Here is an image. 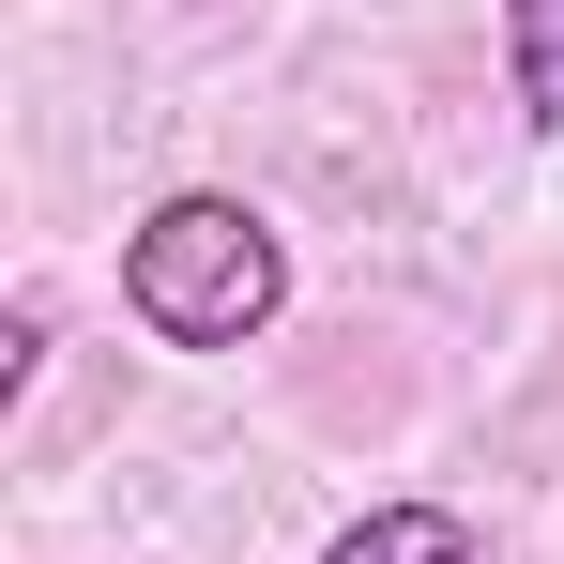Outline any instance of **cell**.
Returning <instances> with one entry per match:
<instances>
[{
	"label": "cell",
	"mask_w": 564,
	"mask_h": 564,
	"mask_svg": "<svg viewBox=\"0 0 564 564\" xmlns=\"http://www.w3.org/2000/svg\"><path fill=\"white\" fill-rule=\"evenodd\" d=\"M122 321L153 351H245L290 321V229L229 184H184L122 229Z\"/></svg>",
	"instance_id": "6da1fadb"
},
{
	"label": "cell",
	"mask_w": 564,
	"mask_h": 564,
	"mask_svg": "<svg viewBox=\"0 0 564 564\" xmlns=\"http://www.w3.org/2000/svg\"><path fill=\"white\" fill-rule=\"evenodd\" d=\"M321 564H488V534L458 503H367V519L321 534Z\"/></svg>",
	"instance_id": "7a4b0ae2"
},
{
	"label": "cell",
	"mask_w": 564,
	"mask_h": 564,
	"mask_svg": "<svg viewBox=\"0 0 564 564\" xmlns=\"http://www.w3.org/2000/svg\"><path fill=\"white\" fill-rule=\"evenodd\" d=\"M503 93L534 138H564V0H503Z\"/></svg>",
	"instance_id": "3957f363"
}]
</instances>
